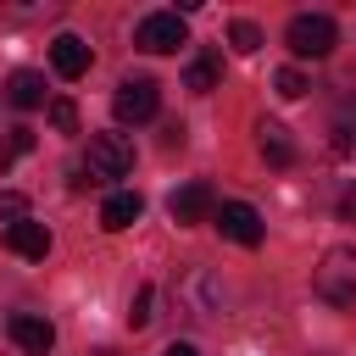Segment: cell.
<instances>
[{"mask_svg":"<svg viewBox=\"0 0 356 356\" xmlns=\"http://www.w3.org/2000/svg\"><path fill=\"white\" fill-rule=\"evenodd\" d=\"M312 289H317L328 306H356V245H334V250L317 261Z\"/></svg>","mask_w":356,"mask_h":356,"instance_id":"1","label":"cell"},{"mask_svg":"<svg viewBox=\"0 0 356 356\" xmlns=\"http://www.w3.org/2000/svg\"><path fill=\"white\" fill-rule=\"evenodd\" d=\"M83 172L89 184H117L134 172V139L128 134H95L89 150H83Z\"/></svg>","mask_w":356,"mask_h":356,"instance_id":"2","label":"cell"},{"mask_svg":"<svg viewBox=\"0 0 356 356\" xmlns=\"http://www.w3.org/2000/svg\"><path fill=\"white\" fill-rule=\"evenodd\" d=\"M284 44H289L300 61H323V56L339 44V28H334V17H323V11H295L289 28H284Z\"/></svg>","mask_w":356,"mask_h":356,"instance_id":"3","label":"cell"},{"mask_svg":"<svg viewBox=\"0 0 356 356\" xmlns=\"http://www.w3.org/2000/svg\"><path fill=\"white\" fill-rule=\"evenodd\" d=\"M184 39H189L184 11H150V17H139V33H134V44H139L145 56H167V50H178Z\"/></svg>","mask_w":356,"mask_h":356,"instance_id":"4","label":"cell"},{"mask_svg":"<svg viewBox=\"0 0 356 356\" xmlns=\"http://www.w3.org/2000/svg\"><path fill=\"white\" fill-rule=\"evenodd\" d=\"M156 106H161V89H156L150 78H122V83H117V95H111L117 122H150V117H156Z\"/></svg>","mask_w":356,"mask_h":356,"instance_id":"5","label":"cell"},{"mask_svg":"<svg viewBox=\"0 0 356 356\" xmlns=\"http://www.w3.org/2000/svg\"><path fill=\"white\" fill-rule=\"evenodd\" d=\"M217 228H222V239H234V245H261V217H256V206H245V200H222L217 211Z\"/></svg>","mask_w":356,"mask_h":356,"instance_id":"6","label":"cell"},{"mask_svg":"<svg viewBox=\"0 0 356 356\" xmlns=\"http://www.w3.org/2000/svg\"><path fill=\"white\" fill-rule=\"evenodd\" d=\"M211 211H217V195H211V184H200V178H195V184H184V189L172 195V222H178V228L206 222Z\"/></svg>","mask_w":356,"mask_h":356,"instance_id":"7","label":"cell"},{"mask_svg":"<svg viewBox=\"0 0 356 356\" xmlns=\"http://www.w3.org/2000/svg\"><path fill=\"white\" fill-rule=\"evenodd\" d=\"M11 339L28 350V356H50V345H56V328H50V317H33V312H17L11 323Z\"/></svg>","mask_w":356,"mask_h":356,"instance_id":"8","label":"cell"},{"mask_svg":"<svg viewBox=\"0 0 356 356\" xmlns=\"http://www.w3.org/2000/svg\"><path fill=\"white\" fill-rule=\"evenodd\" d=\"M89 44L78 39V33H56V44H50V67L61 72V78H83L89 72Z\"/></svg>","mask_w":356,"mask_h":356,"instance_id":"9","label":"cell"},{"mask_svg":"<svg viewBox=\"0 0 356 356\" xmlns=\"http://www.w3.org/2000/svg\"><path fill=\"white\" fill-rule=\"evenodd\" d=\"M6 245H11L22 261H44V250H50V228L33 222V217H28V222H11V228H6Z\"/></svg>","mask_w":356,"mask_h":356,"instance_id":"10","label":"cell"},{"mask_svg":"<svg viewBox=\"0 0 356 356\" xmlns=\"http://www.w3.org/2000/svg\"><path fill=\"white\" fill-rule=\"evenodd\" d=\"M139 211H145V200H139L134 189H117V195H106V206H100V228L122 234V228L139 222Z\"/></svg>","mask_w":356,"mask_h":356,"instance_id":"11","label":"cell"},{"mask_svg":"<svg viewBox=\"0 0 356 356\" xmlns=\"http://www.w3.org/2000/svg\"><path fill=\"white\" fill-rule=\"evenodd\" d=\"M256 145H261V156H267L273 167H289V161H295V139H289L284 122H267V117H261V122H256Z\"/></svg>","mask_w":356,"mask_h":356,"instance_id":"12","label":"cell"},{"mask_svg":"<svg viewBox=\"0 0 356 356\" xmlns=\"http://www.w3.org/2000/svg\"><path fill=\"white\" fill-rule=\"evenodd\" d=\"M6 100H11L17 111H33V106H44V72H33V67L11 72V83H6Z\"/></svg>","mask_w":356,"mask_h":356,"instance_id":"13","label":"cell"},{"mask_svg":"<svg viewBox=\"0 0 356 356\" xmlns=\"http://www.w3.org/2000/svg\"><path fill=\"white\" fill-rule=\"evenodd\" d=\"M217 83H222V56H195V61H189V72H184V89L211 95Z\"/></svg>","mask_w":356,"mask_h":356,"instance_id":"14","label":"cell"},{"mask_svg":"<svg viewBox=\"0 0 356 356\" xmlns=\"http://www.w3.org/2000/svg\"><path fill=\"white\" fill-rule=\"evenodd\" d=\"M228 39H234V50H239V56H256V50H261V28H256V22H245V17L228 28Z\"/></svg>","mask_w":356,"mask_h":356,"instance_id":"15","label":"cell"},{"mask_svg":"<svg viewBox=\"0 0 356 356\" xmlns=\"http://www.w3.org/2000/svg\"><path fill=\"white\" fill-rule=\"evenodd\" d=\"M273 89H278V95H284V100H300V95H306V89H312V83H306V72H300V67H284V72H278V78H273Z\"/></svg>","mask_w":356,"mask_h":356,"instance_id":"16","label":"cell"},{"mask_svg":"<svg viewBox=\"0 0 356 356\" xmlns=\"http://www.w3.org/2000/svg\"><path fill=\"white\" fill-rule=\"evenodd\" d=\"M28 150H33V134H28V128H11V139L0 145V172H6L17 156H28Z\"/></svg>","mask_w":356,"mask_h":356,"instance_id":"17","label":"cell"},{"mask_svg":"<svg viewBox=\"0 0 356 356\" xmlns=\"http://www.w3.org/2000/svg\"><path fill=\"white\" fill-rule=\"evenodd\" d=\"M0 222H6V228H11V222H28V195L0 189Z\"/></svg>","mask_w":356,"mask_h":356,"instance_id":"18","label":"cell"},{"mask_svg":"<svg viewBox=\"0 0 356 356\" xmlns=\"http://www.w3.org/2000/svg\"><path fill=\"white\" fill-rule=\"evenodd\" d=\"M334 145H339V150H345V156H350V150H356V106H345V111H339V117H334Z\"/></svg>","mask_w":356,"mask_h":356,"instance_id":"19","label":"cell"},{"mask_svg":"<svg viewBox=\"0 0 356 356\" xmlns=\"http://www.w3.org/2000/svg\"><path fill=\"white\" fill-rule=\"evenodd\" d=\"M150 300H156V289H150V284H139V289H134V300H128V323H134V328H145V323H150Z\"/></svg>","mask_w":356,"mask_h":356,"instance_id":"20","label":"cell"},{"mask_svg":"<svg viewBox=\"0 0 356 356\" xmlns=\"http://www.w3.org/2000/svg\"><path fill=\"white\" fill-rule=\"evenodd\" d=\"M50 122L61 128V134H78V106L61 95V100H50Z\"/></svg>","mask_w":356,"mask_h":356,"instance_id":"21","label":"cell"},{"mask_svg":"<svg viewBox=\"0 0 356 356\" xmlns=\"http://www.w3.org/2000/svg\"><path fill=\"white\" fill-rule=\"evenodd\" d=\"M339 217H345V222H356V189H350V195H339Z\"/></svg>","mask_w":356,"mask_h":356,"instance_id":"22","label":"cell"},{"mask_svg":"<svg viewBox=\"0 0 356 356\" xmlns=\"http://www.w3.org/2000/svg\"><path fill=\"white\" fill-rule=\"evenodd\" d=\"M161 356H200V350H195V345H189V339H172V345H167V350H161Z\"/></svg>","mask_w":356,"mask_h":356,"instance_id":"23","label":"cell"},{"mask_svg":"<svg viewBox=\"0 0 356 356\" xmlns=\"http://www.w3.org/2000/svg\"><path fill=\"white\" fill-rule=\"evenodd\" d=\"M100 356H117V350H100Z\"/></svg>","mask_w":356,"mask_h":356,"instance_id":"24","label":"cell"}]
</instances>
